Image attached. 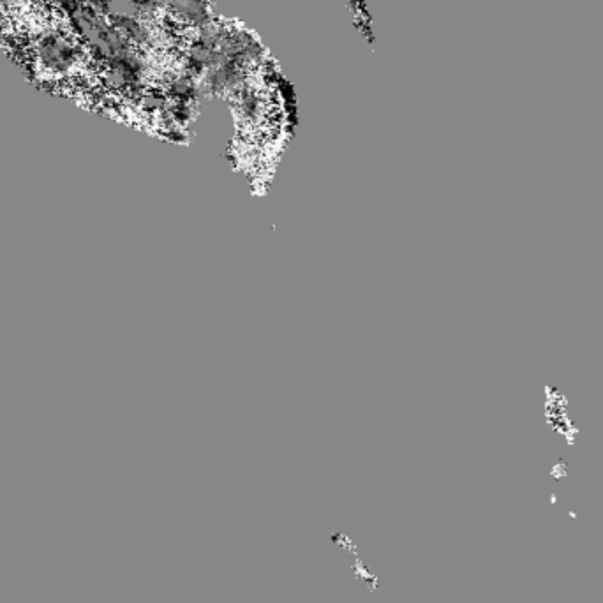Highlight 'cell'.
<instances>
[{
  "label": "cell",
  "instance_id": "6da1fadb",
  "mask_svg": "<svg viewBox=\"0 0 603 603\" xmlns=\"http://www.w3.org/2000/svg\"><path fill=\"white\" fill-rule=\"evenodd\" d=\"M544 417L551 431L556 432L570 445L577 438V425L570 415V406L566 395L559 388L547 385L545 387Z\"/></svg>",
  "mask_w": 603,
  "mask_h": 603
}]
</instances>
